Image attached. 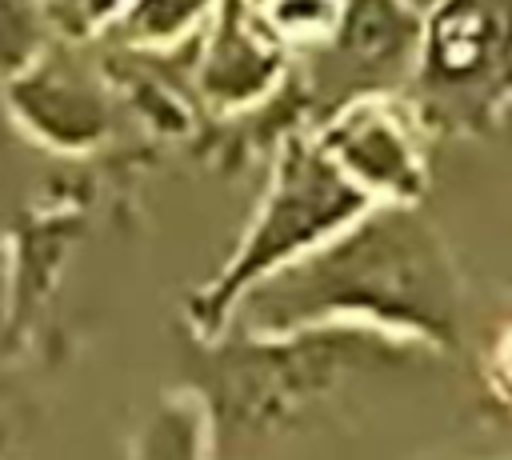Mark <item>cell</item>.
<instances>
[{"instance_id":"obj_9","label":"cell","mask_w":512,"mask_h":460,"mask_svg":"<svg viewBox=\"0 0 512 460\" xmlns=\"http://www.w3.org/2000/svg\"><path fill=\"white\" fill-rule=\"evenodd\" d=\"M56 40L48 0H0V80L32 64Z\"/></svg>"},{"instance_id":"obj_6","label":"cell","mask_w":512,"mask_h":460,"mask_svg":"<svg viewBox=\"0 0 512 460\" xmlns=\"http://www.w3.org/2000/svg\"><path fill=\"white\" fill-rule=\"evenodd\" d=\"M292 52L268 32L252 0H220L200 32L192 88L220 116H252L292 80Z\"/></svg>"},{"instance_id":"obj_7","label":"cell","mask_w":512,"mask_h":460,"mask_svg":"<svg viewBox=\"0 0 512 460\" xmlns=\"http://www.w3.org/2000/svg\"><path fill=\"white\" fill-rule=\"evenodd\" d=\"M216 8L220 0H132L100 40L120 52H180L200 40Z\"/></svg>"},{"instance_id":"obj_3","label":"cell","mask_w":512,"mask_h":460,"mask_svg":"<svg viewBox=\"0 0 512 460\" xmlns=\"http://www.w3.org/2000/svg\"><path fill=\"white\" fill-rule=\"evenodd\" d=\"M408 100L432 128H480L512 100V0H436L420 12Z\"/></svg>"},{"instance_id":"obj_1","label":"cell","mask_w":512,"mask_h":460,"mask_svg":"<svg viewBox=\"0 0 512 460\" xmlns=\"http://www.w3.org/2000/svg\"><path fill=\"white\" fill-rule=\"evenodd\" d=\"M232 328L256 340L368 328L404 344L456 348L460 280L416 204H372L328 244L252 288Z\"/></svg>"},{"instance_id":"obj_12","label":"cell","mask_w":512,"mask_h":460,"mask_svg":"<svg viewBox=\"0 0 512 460\" xmlns=\"http://www.w3.org/2000/svg\"><path fill=\"white\" fill-rule=\"evenodd\" d=\"M496 372L508 380V392H512V332L500 340V352H496Z\"/></svg>"},{"instance_id":"obj_2","label":"cell","mask_w":512,"mask_h":460,"mask_svg":"<svg viewBox=\"0 0 512 460\" xmlns=\"http://www.w3.org/2000/svg\"><path fill=\"white\" fill-rule=\"evenodd\" d=\"M368 208L372 204L320 152L312 128L292 132L276 152L272 180H268V188L256 204V216L248 220L236 252L192 300L196 332L208 340H216L220 332H232L236 308L244 304V296L252 288H260L288 264H296L308 252H316L320 244H328L336 232H344Z\"/></svg>"},{"instance_id":"obj_4","label":"cell","mask_w":512,"mask_h":460,"mask_svg":"<svg viewBox=\"0 0 512 460\" xmlns=\"http://www.w3.org/2000/svg\"><path fill=\"white\" fill-rule=\"evenodd\" d=\"M312 136L368 204H416L428 188V124L408 92L356 96L328 112Z\"/></svg>"},{"instance_id":"obj_8","label":"cell","mask_w":512,"mask_h":460,"mask_svg":"<svg viewBox=\"0 0 512 460\" xmlns=\"http://www.w3.org/2000/svg\"><path fill=\"white\" fill-rule=\"evenodd\" d=\"M132 460H212V424L192 392L164 396L136 432Z\"/></svg>"},{"instance_id":"obj_11","label":"cell","mask_w":512,"mask_h":460,"mask_svg":"<svg viewBox=\"0 0 512 460\" xmlns=\"http://www.w3.org/2000/svg\"><path fill=\"white\" fill-rule=\"evenodd\" d=\"M80 4H84V0H48V12H52V28H56V40H72V44H84V32H80Z\"/></svg>"},{"instance_id":"obj_5","label":"cell","mask_w":512,"mask_h":460,"mask_svg":"<svg viewBox=\"0 0 512 460\" xmlns=\"http://www.w3.org/2000/svg\"><path fill=\"white\" fill-rule=\"evenodd\" d=\"M12 120L52 152H92L112 136V96L72 40H52L32 64L4 80Z\"/></svg>"},{"instance_id":"obj_13","label":"cell","mask_w":512,"mask_h":460,"mask_svg":"<svg viewBox=\"0 0 512 460\" xmlns=\"http://www.w3.org/2000/svg\"><path fill=\"white\" fill-rule=\"evenodd\" d=\"M408 4H412V8H416V12H428V8H432V4H436V0H408Z\"/></svg>"},{"instance_id":"obj_10","label":"cell","mask_w":512,"mask_h":460,"mask_svg":"<svg viewBox=\"0 0 512 460\" xmlns=\"http://www.w3.org/2000/svg\"><path fill=\"white\" fill-rule=\"evenodd\" d=\"M128 4H132V0H84V4H80V32H84V40L104 36V32L124 16Z\"/></svg>"}]
</instances>
